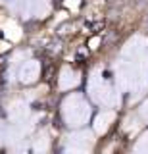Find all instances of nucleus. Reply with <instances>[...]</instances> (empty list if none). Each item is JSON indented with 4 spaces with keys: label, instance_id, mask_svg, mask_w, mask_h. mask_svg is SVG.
I'll return each mask as SVG.
<instances>
[{
    "label": "nucleus",
    "instance_id": "1",
    "mask_svg": "<svg viewBox=\"0 0 148 154\" xmlns=\"http://www.w3.org/2000/svg\"><path fill=\"white\" fill-rule=\"evenodd\" d=\"M42 77H44V81H54V77H56V66H54V64H48V66H44Z\"/></svg>",
    "mask_w": 148,
    "mask_h": 154
},
{
    "label": "nucleus",
    "instance_id": "2",
    "mask_svg": "<svg viewBox=\"0 0 148 154\" xmlns=\"http://www.w3.org/2000/svg\"><path fill=\"white\" fill-rule=\"evenodd\" d=\"M104 27H106V23L100 19V21H94V23H89V29L90 33H94V35H100V33L104 31Z\"/></svg>",
    "mask_w": 148,
    "mask_h": 154
},
{
    "label": "nucleus",
    "instance_id": "3",
    "mask_svg": "<svg viewBox=\"0 0 148 154\" xmlns=\"http://www.w3.org/2000/svg\"><path fill=\"white\" fill-rule=\"evenodd\" d=\"M75 58H77V62H79V60L85 62V60H87V54H85V52H77V56H75Z\"/></svg>",
    "mask_w": 148,
    "mask_h": 154
}]
</instances>
